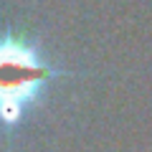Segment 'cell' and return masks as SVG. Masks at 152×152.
<instances>
[{
    "instance_id": "6da1fadb",
    "label": "cell",
    "mask_w": 152,
    "mask_h": 152,
    "mask_svg": "<svg viewBox=\"0 0 152 152\" xmlns=\"http://www.w3.org/2000/svg\"><path fill=\"white\" fill-rule=\"evenodd\" d=\"M48 74L28 46L18 41L0 43V117L15 122L33 89Z\"/></svg>"
}]
</instances>
